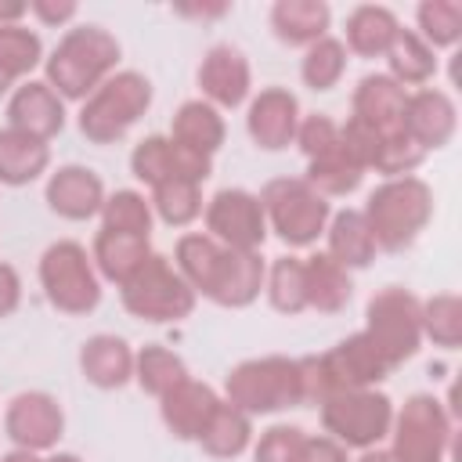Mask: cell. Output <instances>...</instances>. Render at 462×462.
Returning <instances> with one entry per match:
<instances>
[{
    "mask_svg": "<svg viewBox=\"0 0 462 462\" xmlns=\"http://www.w3.org/2000/svg\"><path fill=\"white\" fill-rule=\"evenodd\" d=\"M173 267L195 289V296H206L217 307H249L260 296L267 274L260 253L227 249L206 231H191L177 238Z\"/></svg>",
    "mask_w": 462,
    "mask_h": 462,
    "instance_id": "cell-1",
    "label": "cell"
},
{
    "mask_svg": "<svg viewBox=\"0 0 462 462\" xmlns=\"http://www.w3.org/2000/svg\"><path fill=\"white\" fill-rule=\"evenodd\" d=\"M119 65V40L105 25L69 29L43 61V83L61 101H87Z\"/></svg>",
    "mask_w": 462,
    "mask_h": 462,
    "instance_id": "cell-2",
    "label": "cell"
},
{
    "mask_svg": "<svg viewBox=\"0 0 462 462\" xmlns=\"http://www.w3.org/2000/svg\"><path fill=\"white\" fill-rule=\"evenodd\" d=\"M361 213L368 220V231L375 238V249L401 253L433 220V188L422 177H415V173L411 177L383 180L368 195V202H365Z\"/></svg>",
    "mask_w": 462,
    "mask_h": 462,
    "instance_id": "cell-3",
    "label": "cell"
},
{
    "mask_svg": "<svg viewBox=\"0 0 462 462\" xmlns=\"http://www.w3.org/2000/svg\"><path fill=\"white\" fill-rule=\"evenodd\" d=\"M224 401L242 408L245 415H274L303 404V375L300 357H249L235 365L224 379Z\"/></svg>",
    "mask_w": 462,
    "mask_h": 462,
    "instance_id": "cell-4",
    "label": "cell"
},
{
    "mask_svg": "<svg viewBox=\"0 0 462 462\" xmlns=\"http://www.w3.org/2000/svg\"><path fill=\"white\" fill-rule=\"evenodd\" d=\"M267 217V231H274L289 249L314 245L332 217V206L325 195H318L303 177H274L256 195Z\"/></svg>",
    "mask_w": 462,
    "mask_h": 462,
    "instance_id": "cell-5",
    "label": "cell"
},
{
    "mask_svg": "<svg viewBox=\"0 0 462 462\" xmlns=\"http://www.w3.org/2000/svg\"><path fill=\"white\" fill-rule=\"evenodd\" d=\"M152 105V83L148 76L123 69L112 72L79 108V134L90 144H112L126 137V130L148 112Z\"/></svg>",
    "mask_w": 462,
    "mask_h": 462,
    "instance_id": "cell-6",
    "label": "cell"
},
{
    "mask_svg": "<svg viewBox=\"0 0 462 462\" xmlns=\"http://www.w3.org/2000/svg\"><path fill=\"white\" fill-rule=\"evenodd\" d=\"M119 300L126 314L152 321V325H166V321H184L195 310L199 296L162 253H152L144 267L130 282L119 285Z\"/></svg>",
    "mask_w": 462,
    "mask_h": 462,
    "instance_id": "cell-7",
    "label": "cell"
},
{
    "mask_svg": "<svg viewBox=\"0 0 462 462\" xmlns=\"http://www.w3.org/2000/svg\"><path fill=\"white\" fill-rule=\"evenodd\" d=\"M361 332L375 343V350L386 357L390 368L411 361L422 346V300L401 285L379 289L365 307Z\"/></svg>",
    "mask_w": 462,
    "mask_h": 462,
    "instance_id": "cell-8",
    "label": "cell"
},
{
    "mask_svg": "<svg viewBox=\"0 0 462 462\" xmlns=\"http://www.w3.org/2000/svg\"><path fill=\"white\" fill-rule=\"evenodd\" d=\"M321 426L332 440H339L346 451H368L379 448L390 437L393 426V401L386 393L372 390H339L328 393L321 404Z\"/></svg>",
    "mask_w": 462,
    "mask_h": 462,
    "instance_id": "cell-9",
    "label": "cell"
},
{
    "mask_svg": "<svg viewBox=\"0 0 462 462\" xmlns=\"http://www.w3.org/2000/svg\"><path fill=\"white\" fill-rule=\"evenodd\" d=\"M40 285L51 307H58L61 314H90L101 303V274L90 253L72 238H61L43 249Z\"/></svg>",
    "mask_w": 462,
    "mask_h": 462,
    "instance_id": "cell-10",
    "label": "cell"
},
{
    "mask_svg": "<svg viewBox=\"0 0 462 462\" xmlns=\"http://www.w3.org/2000/svg\"><path fill=\"white\" fill-rule=\"evenodd\" d=\"M451 448V415L433 393H415L393 411L390 451L397 462H444Z\"/></svg>",
    "mask_w": 462,
    "mask_h": 462,
    "instance_id": "cell-11",
    "label": "cell"
},
{
    "mask_svg": "<svg viewBox=\"0 0 462 462\" xmlns=\"http://www.w3.org/2000/svg\"><path fill=\"white\" fill-rule=\"evenodd\" d=\"M206 235L227 249L260 253L267 238V217L260 199L245 188H220L206 202Z\"/></svg>",
    "mask_w": 462,
    "mask_h": 462,
    "instance_id": "cell-12",
    "label": "cell"
},
{
    "mask_svg": "<svg viewBox=\"0 0 462 462\" xmlns=\"http://www.w3.org/2000/svg\"><path fill=\"white\" fill-rule=\"evenodd\" d=\"M4 433L14 448L25 451H51L65 433V411L61 404L43 390L14 393L4 411Z\"/></svg>",
    "mask_w": 462,
    "mask_h": 462,
    "instance_id": "cell-13",
    "label": "cell"
},
{
    "mask_svg": "<svg viewBox=\"0 0 462 462\" xmlns=\"http://www.w3.org/2000/svg\"><path fill=\"white\" fill-rule=\"evenodd\" d=\"M209 170H213V159H206V155H199V152H191V148H184V144H177L173 137H162V134H152V137L137 141V148L130 152V173L148 188H155L162 180H195V184H202L209 177Z\"/></svg>",
    "mask_w": 462,
    "mask_h": 462,
    "instance_id": "cell-14",
    "label": "cell"
},
{
    "mask_svg": "<svg viewBox=\"0 0 462 462\" xmlns=\"http://www.w3.org/2000/svg\"><path fill=\"white\" fill-rule=\"evenodd\" d=\"M199 90L213 108H238L253 90L249 58L235 43H213L199 61Z\"/></svg>",
    "mask_w": 462,
    "mask_h": 462,
    "instance_id": "cell-15",
    "label": "cell"
},
{
    "mask_svg": "<svg viewBox=\"0 0 462 462\" xmlns=\"http://www.w3.org/2000/svg\"><path fill=\"white\" fill-rule=\"evenodd\" d=\"M401 130L422 152L444 148L455 137V130H458V108H455L451 94L448 90H437V87H419L415 94H408Z\"/></svg>",
    "mask_w": 462,
    "mask_h": 462,
    "instance_id": "cell-16",
    "label": "cell"
},
{
    "mask_svg": "<svg viewBox=\"0 0 462 462\" xmlns=\"http://www.w3.org/2000/svg\"><path fill=\"white\" fill-rule=\"evenodd\" d=\"M296 126H300V101H296L292 90L267 87V90H260L249 101L245 130H249V137H253L256 148H263V152L289 148L292 137H296Z\"/></svg>",
    "mask_w": 462,
    "mask_h": 462,
    "instance_id": "cell-17",
    "label": "cell"
},
{
    "mask_svg": "<svg viewBox=\"0 0 462 462\" xmlns=\"http://www.w3.org/2000/svg\"><path fill=\"white\" fill-rule=\"evenodd\" d=\"M51 213H58L61 220H90L101 213L105 206V184L101 177L90 170V166H79V162H69V166H58L51 177H47V191H43Z\"/></svg>",
    "mask_w": 462,
    "mask_h": 462,
    "instance_id": "cell-18",
    "label": "cell"
},
{
    "mask_svg": "<svg viewBox=\"0 0 462 462\" xmlns=\"http://www.w3.org/2000/svg\"><path fill=\"white\" fill-rule=\"evenodd\" d=\"M404 101H408V90L397 87L386 72H368L357 87H354V116L357 123H365L368 130H375L379 137H397L404 134L401 130V119H404Z\"/></svg>",
    "mask_w": 462,
    "mask_h": 462,
    "instance_id": "cell-19",
    "label": "cell"
},
{
    "mask_svg": "<svg viewBox=\"0 0 462 462\" xmlns=\"http://www.w3.org/2000/svg\"><path fill=\"white\" fill-rule=\"evenodd\" d=\"M7 126L51 144V137L65 130V101L43 79H25L7 101Z\"/></svg>",
    "mask_w": 462,
    "mask_h": 462,
    "instance_id": "cell-20",
    "label": "cell"
},
{
    "mask_svg": "<svg viewBox=\"0 0 462 462\" xmlns=\"http://www.w3.org/2000/svg\"><path fill=\"white\" fill-rule=\"evenodd\" d=\"M220 401L224 397L209 383H199L188 375L184 383H177L170 393L159 397V415H162V426L177 440H199V433L206 430V422L213 419Z\"/></svg>",
    "mask_w": 462,
    "mask_h": 462,
    "instance_id": "cell-21",
    "label": "cell"
},
{
    "mask_svg": "<svg viewBox=\"0 0 462 462\" xmlns=\"http://www.w3.org/2000/svg\"><path fill=\"white\" fill-rule=\"evenodd\" d=\"M79 372L97 390H119L134 379V350L123 336L97 332L79 346Z\"/></svg>",
    "mask_w": 462,
    "mask_h": 462,
    "instance_id": "cell-22",
    "label": "cell"
},
{
    "mask_svg": "<svg viewBox=\"0 0 462 462\" xmlns=\"http://www.w3.org/2000/svg\"><path fill=\"white\" fill-rule=\"evenodd\" d=\"M401 32V22L390 7L383 4H357L346 14V51L357 58H386Z\"/></svg>",
    "mask_w": 462,
    "mask_h": 462,
    "instance_id": "cell-23",
    "label": "cell"
},
{
    "mask_svg": "<svg viewBox=\"0 0 462 462\" xmlns=\"http://www.w3.org/2000/svg\"><path fill=\"white\" fill-rule=\"evenodd\" d=\"M148 256H152L148 238H141V235H123V231H108V227H101V231L94 235V245H90V260H94L97 274L108 278V282H116V285L130 282V278L144 267Z\"/></svg>",
    "mask_w": 462,
    "mask_h": 462,
    "instance_id": "cell-24",
    "label": "cell"
},
{
    "mask_svg": "<svg viewBox=\"0 0 462 462\" xmlns=\"http://www.w3.org/2000/svg\"><path fill=\"white\" fill-rule=\"evenodd\" d=\"M47 166H51V144L47 141L22 134L14 126L0 130V184H7V188L32 184L36 177L47 173Z\"/></svg>",
    "mask_w": 462,
    "mask_h": 462,
    "instance_id": "cell-25",
    "label": "cell"
},
{
    "mask_svg": "<svg viewBox=\"0 0 462 462\" xmlns=\"http://www.w3.org/2000/svg\"><path fill=\"white\" fill-rule=\"evenodd\" d=\"M325 238H328V256L346 267V271H361L375 260V238L368 231V220L361 209H339L328 217V227H325Z\"/></svg>",
    "mask_w": 462,
    "mask_h": 462,
    "instance_id": "cell-26",
    "label": "cell"
},
{
    "mask_svg": "<svg viewBox=\"0 0 462 462\" xmlns=\"http://www.w3.org/2000/svg\"><path fill=\"white\" fill-rule=\"evenodd\" d=\"M332 11L325 0H278L271 7V29L289 47H310L321 36H328Z\"/></svg>",
    "mask_w": 462,
    "mask_h": 462,
    "instance_id": "cell-27",
    "label": "cell"
},
{
    "mask_svg": "<svg viewBox=\"0 0 462 462\" xmlns=\"http://www.w3.org/2000/svg\"><path fill=\"white\" fill-rule=\"evenodd\" d=\"M170 137L206 159H213L227 137V126H224V116L220 108H213L209 101L195 97V101H184L173 116V126H170Z\"/></svg>",
    "mask_w": 462,
    "mask_h": 462,
    "instance_id": "cell-28",
    "label": "cell"
},
{
    "mask_svg": "<svg viewBox=\"0 0 462 462\" xmlns=\"http://www.w3.org/2000/svg\"><path fill=\"white\" fill-rule=\"evenodd\" d=\"M303 282H307V307H314L321 314L343 310L354 296L350 271L339 267L328 253H310L303 260Z\"/></svg>",
    "mask_w": 462,
    "mask_h": 462,
    "instance_id": "cell-29",
    "label": "cell"
},
{
    "mask_svg": "<svg viewBox=\"0 0 462 462\" xmlns=\"http://www.w3.org/2000/svg\"><path fill=\"white\" fill-rule=\"evenodd\" d=\"M386 65H390L386 76L397 87H426L437 76V51L415 29H401L393 47L386 51Z\"/></svg>",
    "mask_w": 462,
    "mask_h": 462,
    "instance_id": "cell-30",
    "label": "cell"
},
{
    "mask_svg": "<svg viewBox=\"0 0 462 462\" xmlns=\"http://www.w3.org/2000/svg\"><path fill=\"white\" fill-rule=\"evenodd\" d=\"M199 444L213 458H235V455H242L253 444V415H245L242 408L220 401L217 411H213V419L199 433Z\"/></svg>",
    "mask_w": 462,
    "mask_h": 462,
    "instance_id": "cell-31",
    "label": "cell"
},
{
    "mask_svg": "<svg viewBox=\"0 0 462 462\" xmlns=\"http://www.w3.org/2000/svg\"><path fill=\"white\" fill-rule=\"evenodd\" d=\"M303 180H307L318 195H325V199H339V195H350V191L361 188L365 170L346 155L343 144H336V148H328L325 155L307 159V177H303Z\"/></svg>",
    "mask_w": 462,
    "mask_h": 462,
    "instance_id": "cell-32",
    "label": "cell"
},
{
    "mask_svg": "<svg viewBox=\"0 0 462 462\" xmlns=\"http://www.w3.org/2000/svg\"><path fill=\"white\" fill-rule=\"evenodd\" d=\"M134 379H137V386H141L144 393L162 397V393H170L177 383L188 379V365H184V357L173 354L170 346L148 343V346H141V350L134 354Z\"/></svg>",
    "mask_w": 462,
    "mask_h": 462,
    "instance_id": "cell-33",
    "label": "cell"
},
{
    "mask_svg": "<svg viewBox=\"0 0 462 462\" xmlns=\"http://www.w3.org/2000/svg\"><path fill=\"white\" fill-rule=\"evenodd\" d=\"M267 303L278 314H300L307 310V282H303V260L300 256H278L263 274Z\"/></svg>",
    "mask_w": 462,
    "mask_h": 462,
    "instance_id": "cell-34",
    "label": "cell"
},
{
    "mask_svg": "<svg viewBox=\"0 0 462 462\" xmlns=\"http://www.w3.org/2000/svg\"><path fill=\"white\" fill-rule=\"evenodd\" d=\"M148 202H152V213L170 227H184L206 209L202 184H195V180H162L152 188Z\"/></svg>",
    "mask_w": 462,
    "mask_h": 462,
    "instance_id": "cell-35",
    "label": "cell"
},
{
    "mask_svg": "<svg viewBox=\"0 0 462 462\" xmlns=\"http://www.w3.org/2000/svg\"><path fill=\"white\" fill-rule=\"evenodd\" d=\"M346 72V47L336 36H321L318 43H310L303 51L300 61V76L310 90H332Z\"/></svg>",
    "mask_w": 462,
    "mask_h": 462,
    "instance_id": "cell-36",
    "label": "cell"
},
{
    "mask_svg": "<svg viewBox=\"0 0 462 462\" xmlns=\"http://www.w3.org/2000/svg\"><path fill=\"white\" fill-rule=\"evenodd\" d=\"M422 339L455 350L462 343V300L458 292H437L422 303Z\"/></svg>",
    "mask_w": 462,
    "mask_h": 462,
    "instance_id": "cell-37",
    "label": "cell"
},
{
    "mask_svg": "<svg viewBox=\"0 0 462 462\" xmlns=\"http://www.w3.org/2000/svg\"><path fill=\"white\" fill-rule=\"evenodd\" d=\"M415 32L437 51L455 47L462 36V4L458 0H422L415 11Z\"/></svg>",
    "mask_w": 462,
    "mask_h": 462,
    "instance_id": "cell-38",
    "label": "cell"
},
{
    "mask_svg": "<svg viewBox=\"0 0 462 462\" xmlns=\"http://www.w3.org/2000/svg\"><path fill=\"white\" fill-rule=\"evenodd\" d=\"M101 227L108 231H123V235H152V202L141 191H116L105 199L101 206Z\"/></svg>",
    "mask_w": 462,
    "mask_h": 462,
    "instance_id": "cell-39",
    "label": "cell"
},
{
    "mask_svg": "<svg viewBox=\"0 0 462 462\" xmlns=\"http://www.w3.org/2000/svg\"><path fill=\"white\" fill-rule=\"evenodd\" d=\"M40 61H43V43L32 29H25L22 22L18 25H0V69L11 79L29 76Z\"/></svg>",
    "mask_w": 462,
    "mask_h": 462,
    "instance_id": "cell-40",
    "label": "cell"
},
{
    "mask_svg": "<svg viewBox=\"0 0 462 462\" xmlns=\"http://www.w3.org/2000/svg\"><path fill=\"white\" fill-rule=\"evenodd\" d=\"M303 448H307V433L300 426H271L260 433V440L253 444V462H303Z\"/></svg>",
    "mask_w": 462,
    "mask_h": 462,
    "instance_id": "cell-41",
    "label": "cell"
},
{
    "mask_svg": "<svg viewBox=\"0 0 462 462\" xmlns=\"http://www.w3.org/2000/svg\"><path fill=\"white\" fill-rule=\"evenodd\" d=\"M422 159H426V152H422L419 144H411L408 134H397V137H383V148H379L372 170L383 173L386 180H393V177H411V173L422 166Z\"/></svg>",
    "mask_w": 462,
    "mask_h": 462,
    "instance_id": "cell-42",
    "label": "cell"
},
{
    "mask_svg": "<svg viewBox=\"0 0 462 462\" xmlns=\"http://www.w3.org/2000/svg\"><path fill=\"white\" fill-rule=\"evenodd\" d=\"M292 144H300V152L307 159H318L325 155L328 148L339 144V123L328 119L325 112H310V116H300V126H296V137Z\"/></svg>",
    "mask_w": 462,
    "mask_h": 462,
    "instance_id": "cell-43",
    "label": "cell"
},
{
    "mask_svg": "<svg viewBox=\"0 0 462 462\" xmlns=\"http://www.w3.org/2000/svg\"><path fill=\"white\" fill-rule=\"evenodd\" d=\"M303 462H350V455H346V448L339 440H332L328 433H321V437H307Z\"/></svg>",
    "mask_w": 462,
    "mask_h": 462,
    "instance_id": "cell-44",
    "label": "cell"
},
{
    "mask_svg": "<svg viewBox=\"0 0 462 462\" xmlns=\"http://www.w3.org/2000/svg\"><path fill=\"white\" fill-rule=\"evenodd\" d=\"M76 4L72 0H32L29 4V14H36L43 25H65L76 18Z\"/></svg>",
    "mask_w": 462,
    "mask_h": 462,
    "instance_id": "cell-45",
    "label": "cell"
},
{
    "mask_svg": "<svg viewBox=\"0 0 462 462\" xmlns=\"http://www.w3.org/2000/svg\"><path fill=\"white\" fill-rule=\"evenodd\" d=\"M22 303V278L11 263H0V318L14 314Z\"/></svg>",
    "mask_w": 462,
    "mask_h": 462,
    "instance_id": "cell-46",
    "label": "cell"
},
{
    "mask_svg": "<svg viewBox=\"0 0 462 462\" xmlns=\"http://www.w3.org/2000/svg\"><path fill=\"white\" fill-rule=\"evenodd\" d=\"M180 14H191V18H220L227 14V4H213V7H177Z\"/></svg>",
    "mask_w": 462,
    "mask_h": 462,
    "instance_id": "cell-47",
    "label": "cell"
},
{
    "mask_svg": "<svg viewBox=\"0 0 462 462\" xmlns=\"http://www.w3.org/2000/svg\"><path fill=\"white\" fill-rule=\"evenodd\" d=\"M0 462H43L36 451H25V448H11L7 455H0Z\"/></svg>",
    "mask_w": 462,
    "mask_h": 462,
    "instance_id": "cell-48",
    "label": "cell"
},
{
    "mask_svg": "<svg viewBox=\"0 0 462 462\" xmlns=\"http://www.w3.org/2000/svg\"><path fill=\"white\" fill-rule=\"evenodd\" d=\"M357 462H397V458H393L390 448H368V451H361Z\"/></svg>",
    "mask_w": 462,
    "mask_h": 462,
    "instance_id": "cell-49",
    "label": "cell"
},
{
    "mask_svg": "<svg viewBox=\"0 0 462 462\" xmlns=\"http://www.w3.org/2000/svg\"><path fill=\"white\" fill-rule=\"evenodd\" d=\"M43 462H83L79 455H69V451H58V455H51V458H43Z\"/></svg>",
    "mask_w": 462,
    "mask_h": 462,
    "instance_id": "cell-50",
    "label": "cell"
},
{
    "mask_svg": "<svg viewBox=\"0 0 462 462\" xmlns=\"http://www.w3.org/2000/svg\"><path fill=\"white\" fill-rule=\"evenodd\" d=\"M11 83H14V79H11V76H7V72H4V69H0V97H4V94H7V90H11Z\"/></svg>",
    "mask_w": 462,
    "mask_h": 462,
    "instance_id": "cell-51",
    "label": "cell"
}]
</instances>
